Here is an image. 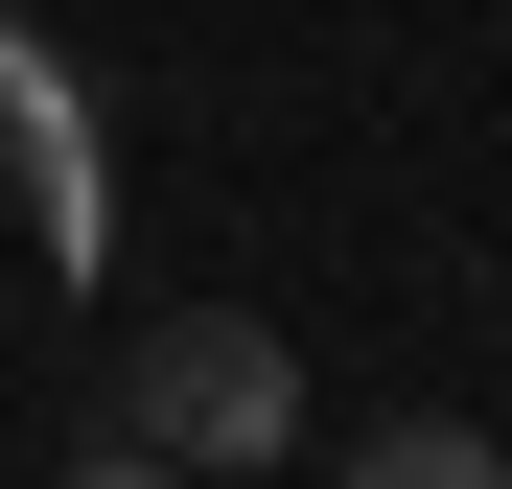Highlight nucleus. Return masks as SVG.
Segmentation results:
<instances>
[{
  "label": "nucleus",
  "instance_id": "nucleus-1",
  "mask_svg": "<svg viewBox=\"0 0 512 489\" xmlns=\"http://www.w3.org/2000/svg\"><path fill=\"white\" fill-rule=\"evenodd\" d=\"M117 443H163V466H280L303 443V350H280V326H256V303H163L140 326V350H117Z\"/></svg>",
  "mask_w": 512,
  "mask_h": 489
},
{
  "label": "nucleus",
  "instance_id": "nucleus-2",
  "mask_svg": "<svg viewBox=\"0 0 512 489\" xmlns=\"http://www.w3.org/2000/svg\"><path fill=\"white\" fill-rule=\"evenodd\" d=\"M326 489H512V443H489V420H373Z\"/></svg>",
  "mask_w": 512,
  "mask_h": 489
},
{
  "label": "nucleus",
  "instance_id": "nucleus-3",
  "mask_svg": "<svg viewBox=\"0 0 512 489\" xmlns=\"http://www.w3.org/2000/svg\"><path fill=\"white\" fill-rule=\"evenodd\" d=\"M70 489H210V466H163V443H94V466H70Z\"/></svg>",
  "mask_w": 512,
  "mask_h": 489
}]
</instances>
